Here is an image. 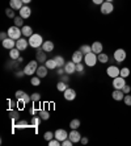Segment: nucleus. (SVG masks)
I'll use <instances>...</instances> for the list:
<instances>
[{
	"label": "nucleus",
	"mask_w": 131,
	"mask_h": 146,
	"mask_svg": "<svg viewBox=\"0 0 131 146\" xmlns=\"http://www.w3.org/2000/svg\"><path fill=\"white\" fill-rule=\"evenodd\" d=\"M24 75H25V71H20V70H18V71H16V74H14V76H16V78H22Z\"/></svg>",
	"instance_id": "nucleus-50"
},
{
	"label": "nucleus",
	"mask_w": 131,
	"mask_h": 146,
	"mask_svg": "<svg viewBox=\"0 0 131 146\" xmlns=\"http://www.w3.org/2000/svg\"><path fill=\"white\" fill-rule=\"evenodd\" d=\"M114 11V5L110 1H104L101 4V13L102 15H110Z\"/></svg>",
	"instance_id": "nucleus-7"
},
{
	"label": "nucleus",
	"mask_w": 131,
	"mask_h": 146,
	"mask_svg": "<svg viewBox=\"0 0 131 146\" xmlns=\"http://www.w3.org/2000/svg\"><path fill=\"white\" fill-rule=\"evenodd\" d=\"M80 142L83 143V145H87V143H88V138H87V137H81Z\"/></svg>",
	"instance_id": "nucleus-54"
},
{
	"label": "nucleus",
	"mask_w": 131,
	"mask_h": 146,
	"mask_svg": "<svg viewBox=\"0 0 131 146\" xmlns=\"http://www.w3.org/2000/svg\"><path fill=\"white\" fill-rule=\"evenodd\" d=\"M54 136H55V138L57 139H59L61 142H63L64 139L68 138V133L66 132L64 129H58V130H55L54 132Z\"/></svg>",
	"instance_id": "nucleus-13"
},
{
	"label": "nucleus",
	"mask_w": 131,
	"mask_h": 146,
	"mask_svg": "<svg viewBox=\"0 0 131 146\" xmlns=\"http://www.w3.org/2000/svg\"><path fill=\"white\" fill-rule=\"evenodd\" d=\"M63 96H64V99H66V100L72 102V100H75V99H76V91H75L74 88L68 87V88L63 92Z\"/></svg>",
	"instance_id": "nucleus-12"
},
{
	"label": "nucleus",
	"mask_w": 131,
	"mask_h": 146,
	"mask_svg": "<svg viewBox=\"0 0 131 146\" xmlns=\"http://www.w3.org/2000/svg\"><path fill=\"white\" fill-rule=\"evenodd\" d=\"M21 31H22V36L24 37H30L32 34H33V29H32V27H29V25H24L22 28H21Z\"/></svg>",
	"instance_id": "nucleus-23"
},
{
	"label": "nucleus",
	"mask_w": 131,
	"mask_h": 146,
	"mask_svg": "<svg viewBox=\"0 0 131 146\" xmlns=\"http://www.w3.org/2000/svg\"><path fill=\"white\" fill-rule=\"evenodd\" d=\"M57 74L59 75V76H62L63 74H66V70H64V67H57Z\"/></svg>",
	"instance_id": "nucleus-47"
},
{
	"label": "nucleus",
	"mask_w": 131,
	"mask_h": 146,
	"mask_svg": "<svg viewBox=\"0 0 131 146\" xmlns=\"http://www.w3.org/2000/svg\"><path fill=\"white\" fill-rule=\"evenodd\" d=\"M1 45H3L4 49H8V50H11V49L16 48V40H13V38H9V37H8L7 40L1 41Z\"/></svg>",
	"instance_id": "nucleus-14"
},
{
	"label": "nucleus",
	"mask_w": 131,
	"mask_h": 146,
	"mask_svg": "<svg viewBox=\"0 0 131 146\" xmlns=\"http://www.w3.org/2000/svg\"><path fill=\"white\" fill-rule=\"evenodd\" d=\"M72 141H71L70 138H67V139H64L63 142H62V146H72Z\"/></svg>",
	"instance_id": "nucleus-48"
},
{
	"label": "nucleus",
	"mask_w": 131,
	"mask_h": 146,
	"mask_svg": "<svg viewBox=\"0 0 131 146\" xmlns=\"http://www.w3.org/2000/svg\"><path fill=\"white\" fill-rule=\"evenodd\" d=\"M43 38H42V36L38 33H33L29 37V46H32V48L37 49V48H41L42 45H43Z\"/></svg>",
	"instance_id": "nucleus-1"
},
{
	"label": "nucleus",
	"mask_w": 131,
	"mask_h": 146,
	"mask_svg": "<svg viewBox=\"0 0 131 146\" xmlns=\"http://www.w3.org/2000/svg\"><path fill=\"white\" fill-rule=\"evenodd\" d=\"M9 116H11V119L13 120V121H16V120L18 119L20 113H18V111H16V109H9Z\"/></svg>",
	"instance_id": "nucleus-34"
},
{
	"label": "nucleus",
	"mask_w": 131,
	"mask_h": 146,
	"mask_svg": "<svg viewBox=\"0 0 131 146\" xmlns=\"http://www.w3.org/2000/svg\"><path fill=\"white\" fill-rule=\"evenodd\" d=\"M49 146H62V142L57 138H53L49 141Z\"/></svg>",
	"instance_id": "nucleus-39"
},
{
	"label": "nucleus",
	"mask_w": 131,
	"mask_h": 146,
	"mask_svg": "<svg viewBox=\"0 0 131 146\" xmlns=\"http://www.w3.org/2000/svg\"><path fill=\"white\" fill-rule=\"evenodd\" d=\"M54 48H55V45H54V42L53 41H45L43 42V45H42V49H43L46 53H51V51L54 50Z\"/></svg>",
	"instance_id": "nucleus-21"
},
{
	"label": "nucleus",
	"mask_w": 131,
	"mask_h": 146,
	"mask_svg": "<svg viewBox=\"0 0 131 146\" xmlns=\"http://www.w3.org/2000/svg\"><path fill=\"white\" fill-rule=\"evenodd\" d=\"M30 1H32V0H22V3L25 4V5H29V4H30Z\"/></svg>",
	"instance_id": "nucleus-55"
},
{
	"label": "nucleus",
	"mask_w": 131,
	"mask_h": 146,
	"mask_svg": "<svg viewBox=\"0 0 131 146\" xmlns=\"http://www.w3.org/2000/svg\"><path fill=\"white\" fill-rule=\"evenodd\" d=\"M18 100H20V99H18ZM22 100H24V103H25V104H29V103H32V98L28 95V94H25V96L22 98Z\"/></svg>",
	"instance_id": "nucleus-46"
},
{
	"label": "nucleus",
	"mask_w": 131,
	"mask_h": 146,
	"mask_svg": "<svg viewBox=\"0 0 131 146\" xmlns=\"http://www.w3.org/2000/svg\"><path fill=\"white\" fill-rule=\"evenodd\" d=\"M16 126L17 128H26V126H29V124H28V121H25V120H20V121H17Z\"/></svg>",
	"instance_id": "nucleus-42"
},
{
	"label": "nucleus",
	"mask_w": 131,
	"mask_h": 146,
	"mask_svg": "<svg viewBox=\"0 0 131 146\" xmlns=\"http://www.w3.org/2000/svg\"><path fill=\"white\" fill-rule=\"evenodd\" d=\"M13 20H14V25H16V27H18V28L24 27V20H25V19H22L21 16H16Z\"/></svg>",
	"instance_id": "nucleus-33"
},
{
	"label": "nucleus",
	"mask_w": 131,
	"mask_h": 146,
	"mask_svg": "<svg viewBox=\"0 0 131 146\" xmlns=\"http://www.w3.org/2000/svg\"><path fill=\"white\" fill-rule=\"evenodd\" d=\"M84 62H85V65L89 66V67H93V66H96V63L98 62L97 54H94L93 51H92V53H88V54H85L84 55Z\"/></svg>",
	"instance_id": "nucleus-4"
},
{
	"label": "nucleus",
	"mask_w": 131,
	"mask_h": 146,
	"mask_svg": "<svg viewBox=\"0 0 131 146\" xmlns=\"http://www.w3.org/2000/svg\"><path fill=\"white\" fill-rule=\"evenodd\" d=\"M25 94L26 92L25 91H22V90H18V91H16V94H14V96H16V99L18 100V99H22L24 96H25Z\"/></svg>",
	"instance_id": "nucleus-43"
},
{
	"label": "nucleus",
	"mask_w": 131,
	"mask_h": 146,
	"mask_svg": "<svg viewBox=\"0 0 131 146\" xmlns=\"http://www.w3.org/2000/svg\"><path fill=\"white\" fill-rule=\"evenodd\" d=\"M92 1H93V4H96V5H101L105 0H92Z\"/></svg>",
	"instance_id": "nucleus-53"
},
{
	"label": "nucleus",
	"mask_w": 131,
	"mask_h": 146,
	"mask_svg": "<svg viewBox=\"0 0 131 146\" xmlns=\"http://www.w3.org/2000/svg\"><path fill=\"white\" fill-rule=\"evenodd\" d=\"M18 13H20V16L22 17V19H29L32 15V9L29 5H24V7L18 11Z\"/></svg>",
	"instance_id": "nucleus-17"
},
{
	"label": "nucleus",
	"mask_w": 131,
	"mask_h": 146,
	"mask_svg": "<svg viewBox=\"0 0 131 146\" xmlns=\"http://www.w3.org/2000/svg\"><path fill=\"white\" fill-rule=\"evenodd\" d=\"M9 57H11V59H16V61H17V59L21 57V55H20V50H18L17 48L11 49V50H9Z\"/></svg>",
	"instance_id": "nucleus-24"
},
{
	"label": "nucleus",
	"mask_w": 131,
	"mask_h": 146,
	"mask_svg": "<svg viewBox=\"0 0 131 146\" xmlns=\"http://www.w3.org/2000/svg\"><path fill=\"white\" fill-rule=\"evenodd\" d=\"M36 111H37V109H36V107H30V109H29V113H30L32 116H34V115H36Z\"/></svg>",
	"instance_id": "nucleus-52"
},
{
	"label": "nucleus",
	"mask_w": 131,
	"mask_h": 146,
	"mask_svg": "<svg viewBox=\"0 0 131 146\" xmlns=\"http://www.w3.org/2000/svg\"><path fill=\"white\" fill-rule=\"evenodd\" d=\"M122 91L124 92V94H130V91H131V87L128 84H124V87L122 88Z\"/></svg>",
	"instance_id": "nucleus-49"
},
{
	"label": "nucleus",
	"mask_w": 131,
	"mask_h": 146,
	"mask_svg": "<svg viewBox=\"0 0 131 146\" xmlns=\"http://www.w3.org/2000/svg\"><path fill=\"white\" fill-rule=\"evenodd\" d=\"M43 138L46 139L47 142H49L50 139L55 138V136H54V133H53V132H46V133H45V134H43Z\"/></svg>",
	"instance_id": "nucleus-40"
},
{
	"label": "nucleus",
	"mask_w": 131,
	"mask_h": 146,
	"mask_svg": "<svg viewBox=\"0 0 131 146\" xmlns=\"http://www.w3.org/2000/svg\"><path fill=\"white\" fill-rule=\"evenodd\" d=\"M38 68V61L37 59H34V61H30L29 63H26L25 65V67H24V71H25V75H33L36 74V71H37Z\"/></svg>",
	"instance_id": "nucleus-2"
},
{
	"label": "nucleus",
	"mask_w": 131,
	"mask_h": 146,
	"mask_svg": "<svg viewBox=\"0 0 131 146\" xmlns=\"http://www.w3.org/2000/svg\"><path fill=\"white\" fill-rule=\"evenodd\" d=\"M8 37L9 38H13V40H20L21 36H22V31H21L18 27H16V25H13V27L8 28Z\"/></svg>",
	"instance_id": "nucleus-3"
},
{
	"label": "nucleus",
	"mask_w": 131,
	"mask_h": 146,
	"mask_svg": "<svg viewBox=\"0 0 131 146\" xmlns=\"http://www.w3.org/2000/svg\"><path fill=\"white\" fill-rule=\"evenodd\" d=\"M30 98H32V102H33V103H38L41 100V95L38 94V92H34V94H32Z\"/></svg>",
	"instance_id": "nucleus-38"
},
{
	"label": "nucleus",
	"mask_w": 131,
	"mask_h": 146,
	"mask_svg": "<svg viewBox=\"0 0 131 146\" xmlns=\"http://www.w3.org/2000/svg\"><path fill=\"white\" fill-rule=\"evenodd\" d=\"M47 71H49V68H47L46 66H45V65H39V66H38V68H37V71H36V75H37V76H39L41 79H43V78H46Z\"/></svg>",
	"instance_id": "nucleus-16"
},
{
	"label": "nucleus",
	"mask_w": 131,
	"mask_h": 146,
	"mask_svg": "<svg viewBox=\"0 0 131 146\" xmlns=\"http://www.w3.org/2000/svg\"><path fill=\"white\" fill-rule=\"evenodd\" d=\"M105 1H110V3H113V1H114V0H105Z\"/></svg>",
	"instance_id": "nucleus-57"
},
{
	"label": "nucleus",
	"mask_w": 131,
	"mask_h": 146,
	"mask_svg": "<svg viewBox=\"0 0 131 146\" xmlns=\"http://www.w3.org/2000/svg\"><path fill=\"white\" fill-rule=\"evenodd\" d=\"M38 115H39V117L43 120V121L50 119V112H49V111H45V109H39V111H38Z\"/></svg>",
	"instance_id": "nucleus-26"
},
{
	"label": "nucleus",
	"mask_w": 131,
	"mask_h": 146,
	"mask_svg": "<svg viewBox=\"0 0 131 146\" xmlns=\"http://www.w3.org/2000/svg\"><path fill=\"white\" fill-rule=\"evenodd\" d=\"M67 88H68V84H67V83H64V82H62V80L57 84V90L59 92H64Z\"/></svg>",
	"instance_id": "nucleus-31"
},
{
	"label": "nucleus",
	"mask_w": 131,
	"mask_h": 146,
	"mask_svg": "<svg viewBox=\"0 0 131 146\" xmlns=\"http://www.w3.org/2000/svg\"><path fill=\"white\" fill-rule=\"evenodd\" d=\"M102 50H104V45H102V42L96 41V42L92 44V51H93L94 54H100V53H102Z\"/></svg>",
	"instance_id": "nucleus-20"
},
{
	"label": "nucleus",
	"mask_w": 131,
	"mask_h": 146,
	"mask_svg": "<svg viewBox=\"0 0 131 146\" xmlns=\"http://www.w3.org/2000/svg\"><path fill=\"white\" fill-rule=\"evenodd\" d=\"M64 70H66V74H68V75L75 74V72H76V63H75L72 59H71L70 62H66Z\"/></svg>",
	"instance_id": "nucleus-11"
},
{
	"label": "nucleus",
	"mask_w": 131,
	"mask_h": 146,
	"mask_svg": "<svg viewBox=\"0 0 131 146\" xmlns=\"http://www.w3.org/2000/svg\"><path fill=\"white\" fill-rule=\"evenodd\" d=\"M25 4L22 3V0H9V7L14 11H20Z\"/></svg>",
	"instance_id": "nucleus-18"
},
{
	"label": "nucleus",
	"mask_w": 131,
	"mask_h": 146,
	"mask_svg": "<svg viewBox=\"0 0 131 146\" xmlns=\"http://www.w3.org/2000/svg\"><path fill=\"white\" fill-rule=\"evenodd\" d=\"M55 62H57L58 67H64V65H66V61H64V58L62 57V55H57V57H54Z\"/></svg>",
	"instance_id": "nucleus-29"
},
{
	"label": "nucleus",
	"mask_w": 131,
	"mask_h": 146,
	"mask_svg": "<svg viewBox=\"0 0 131 146\" xmlns=\"http://www.w3.org/2000/svg\"><path fill=\"white\" fill-rule=\"evenodd\" d=\"M79 50L85 55V54H88V53H92V46H89V45H81Z\"/></svg>",
	"instance_id": "nucleus-32"
},
{
	"label": "nucleus",
	"mask_w": 131,
	"mask_h": 146,
	"mask_svg": "<svg viewBox=\"0 0 131 146\" xmlns=\"http://www.w3.org/2000/svg\"><path fill=\"white\" fill-rule=\"evenodd\" d=\"M7 38H8V33H7V32H1V33H0V40H1V41L7 40Z\"/></svg>",
	"instance_id": "nucleus-51"
},
{
	"label": "nucleus",
	"mask_w": 131,
	"mask_h": 146,
	"mask_svg": "<svg viewBox=\"0 0 131 146\" xmlns=\"http://www.w3.org/2000/svg\"><path fill=\"white\" fill-rule=\"evenodd\" d=\"M72 61H74L75 63H80L81 61H84V54H83L80 50H76L74 54H72Z\"/></svg>",
	"instance_id": "nucleus-22"
},
{
	"label": "nucleus",
	"mask_w": 131,
	"mask_h": 146,
	"mask_svg": "<svg viewBox=\"0 0 131 146\" xmlns=\"http://www.w3.org/2000/svg\"><path fill=\"white\" fill-rule=\"evenodd\" d=\"M68 138H70L74 143H77V142H80L81 134L79 133V130L77 129H71V132L68 133Z\"/></svg>",
	"instance_id": "nucleus-10"
},
{
	"label": "nucleus",
	"mask_w": 131,
	"mask_h": 146,
	"mask_svg": "<svg viewBox=\"0 0 131 146\" xmlns=\"http://www.w3.org/2000/svg\"><path fill=\"white\" fill-rule=\"evenodd\" d=\"M106 74H108V76H110L111 79H114V78H117V76H119L121 68H118L117 66H109V67L106 68Z\"/></svg>",
	"instance_id": "nucleus-8"
},
{
	"label": "nucleus",
	"mask_w": 131,
	"mask_h": 146,
	"mask_svg": "<svg viewBox=\"0 0 131 146\" xmlns=\"http://www.w3.org/2000/svg\"><path fill=\"white\" fill-rule=\"evenodd\" d=\"M123 102H124V104H126V106L131 107V95L126 94V95H124V98H123Z\"/></svg>",
	"instance_id": "nucleus-44"
},
{
	"label": "nucleus",
	"mask_w": 131,
	"mask_h": 146,
	"mask_svg": "<svg viewBox=\"0 0 131 146\" xmlns=\"http://www.w3.org/2000/svg\"><path fill=\"white\" fill-rule=\"evenodd\" d=\"M70 128L71 129H79L80 128V120L79 119H74L70 121Z\"/></svg>",
	"instance_id": "nucleus-30"
},
{
	"label": "nucleus",
	"mask_w": 131,
	"mask_h": 146,
	"mask_svg": "<svg viewBox=\"0 0 131 146\" xmlns=\"http://www.w3.org/2000/svg\"><path fill=\"white\" fill-rule=\"evenodd\" d=\"M113 57H114L115 62H123V61H126V58H127V53H126L124 49H117V50L114 51Z\"/></svg>",
	"instance_id": "nucleus-5"
},
{
	"label": "nucleus",
	"mask_w": 131,
	"mask_h": 146,
	"mask_svg": "<svg viewBox=\"0 0 131 146\" xmlns=\"http://www.w3.org/2000/svg\"><path fill=\"white\" fill-rule=\"evenodd\" d=\"M84 65L83 63H76V72H79V74H84Z\"/></svg>",
	"instance_id": "nucleus-41"
},
{
	"label": "nucleus",
	"mask_w": 131,
	"mask_h": 146,
	"mask_svg": "<svg viewBox=\"0 0 131 146\" xmlns=\"http://www.w3.org/2000/svg\"><path fill=\"white\" fill-rule=\"evenodd\" d=\"M97 58H98V62H100V63H106V62L109 61V55L106 54V53H100V54H97Z\"/></svg>",
	"instance_id": "nucleus-28"
},
{
	"label": "nucleus",
	"mask_w": 131,
	"mask_h": 146,
	"mask_svg": "<svg viewBox=\"0 0 131 146\" xmlns=\"http://www.w3.org/2000/svg\"><path fill=\"white\" fill-rule=\"evenodd\" d=\"M124 84H126V80H124V78L121 76V75L113 79V87H114V90H122L124 87Z\"/></svg>",
	"instance_id": "nucleus-9"
},
{
	"label": "nucleus",
	"mask_w": 131,
	"mask_h": 146,
	"mask_svg": "<svg viewBox=\"0 0 131 146\" xmlns=\"http://www.w3.org/2000/svg\"><path fill=\"white\" fill-rule=\"evenodd\" d=\"M61 80L68 84V82H70V75H68V74H63V75L61 76Z\"/></svg>",
	"instance_id": "nucleus-45"
},
{
	"label": "nucleus",
	"mask_w": 131,
	"mask_h": 146,
	"mask_svg": "<svg viewBox=\"0 0 131 146\" xmlns=\"http://www.w3.org/2000/svg\"><path fill=\"white\" fill-rule=\"evenodd\" d=\"M119 75H121V76H123V78L126 79L128 75H130V68H128V67H122L121 68V74H119Z\"/></svg>",
	"instance_id": "nucleus-36"
},
{
	"label": "nucleus",
	"mask_w": 131,
	"mask_h": 146,
	"mask_svg": "<svg viewBox=\"0 0 131 146\" xmlns=\"http://www.w3.org/2000/svg\"><path fill=\"white\" fill-rule=\"evenodd\" d=\"M45 66H46L49 70H54V68L58 67V65H57V62H55L54 58H53V59H47V61L45 62Z\"/></svg>",
	"instance_id": "nucleus-25"
},
{
	"label": "nucleus",
	"mask_w": 131,
	"mask_h": 146,
	"mask_svg": "<svg viewBox=\"0 0 131 146\" xmlns=\"http://www.w3.org/2000/svg\"><path fill=\"white\" fill-rule=\"evenodd\" d=\"M41 121H42V119L39 117V115H38V116L34 115L33 117H32V120H30V125L32 126H39Z\"/></svg>",
	"instance_id": "nucleus-27"
},
{
	"label": "nucleus",
	"mask_w": 131,
	"mask_h": 146,
	"mask_svg": "<svg viewBox=\"0 0 131 146\" xmlns=\"http://www.w3.org/2000/svg\"><path fill=\"white\" fill-rule=\"evenodd\" d=\"M124 94L122 90H114V91L111 92V98L114 99L115 102H121V100H123V98H124Z\"/></svg>",
	"instance_id": "nucleus-19"
},
{
	"label": "nucleus",
	"mask_w": 131,
	"mask_h": 146,
	"mask_svg": "<svg viewBox=\"0 0 131 146\" xmlns=\"http://www.w3.org/2000/svg\"><path fill=\"white\" fill-rule=\"evenodd\" d=\"M28 45H29V41L25 40V38H20V40H17V41H16V48L18 49L20 51L26 50Z\"/></svg>",
	"instance_id": "nucleus-15"
},
{
	"label": "nucleus",
	"mask_w": 131,
	"mask_h": 146,
	"mask_svg": "<svg viewBox=\"0 0 131 146\" xmlns=\"http://www.w3.org/2000/svg\"><path fill=\"white\" fill-rule=\"evenodd\" d=\"M5 15H7L9 19H14V17H16V15H14V9H12L11 7L5 9Z\"/></svg>",
	"instance_id": "nucleus-37"
},
{
	"label": "nucleus",
	"mask_w": 131,
	"mask_h": 146,
	"mask_svg": "<svg viewBox=\"0 0 131 146\" xmlns=\"http://www.w3.org/2000/svg\"><path fill=\"white\" fill-rule=\"evenodd\" d=\"M36 59L38 61V63H45V62L47 61V58H46V51L42 49V46H41V48H37V49H36Z\"/></svg>",
	"instance_id": "nucleus-6"
},
{
	"label": "nucleus",
	"mask_w": 131,
	"mask_h": 146,
	"mask_svg": "<svg viewBox=\"0 0 131 146\" xmlns=\"http://www.w3.org/2000/svg\"><path fill=\"white\" fill-rule=\"evenodd\" d=\"M30 83L34 86V87H38V86L41 84V78L39 76H37V75H36V76H32Z\"/></svg>",
	"instance_id": "nucleus-35"
},
{
	"label": "nucleus",
	"mask_w": 131,
	"mask_h": 146,
	"mask_svg": "<svg viewBox=\"0 0 131 146\" xmlns=\"http://www.w3.org/2000/svg\"><path fill=\"white\" fill-rule=\"evenodd\" d=\"M24 61V58L22 57H20V58H18V59H17V62H18V63H21V62H22Z\"/></svg>",
	"instance_id": "nucleus-56"
}]
</instances>
